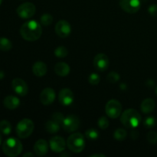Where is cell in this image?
<instances>
[{
	"label": "cell",
	"mask_w": 157,
	"mask_h": 157,
	"mask_svg": "<svg viewBox=\"0 0 157 157\" xmlns=\"http://www.w3.org/2000/svg\"><path fill=\"white\" fill-rule=\"evenodd\" d=\"M12 87L14 91L21 97H25L29 92V87L24 80L16 78L12 82Z\"/></svg>",
	"instance_id": "cell-12"
},
{
	"label": "cell",
	"mask_w": 157,
	"mask_h": 157,
	"mask_svg": "<svg viewBox=\"0 0 157 157\" xmlns=\"http://www.w3.org/2000/svg\"><path fill=\"white\" fill-rule=\"evenodd\" d=\"M141 116L137 110L127 109L121 114V121L124 127L127 128H136L141 122Z\"/></svg>",
	"instance_id": "cell-2"
},
{
	"label": "cell",
	"mask_w": 157,
	"mask_h": 157,
	"mask_svg": "<svg viewBox=\"0 0 157 157\" xmlns=\"http://www.w3.org/2000/svg\"><path fill=\"white\" fill-rule=\"evenodd\" d=\"M98 125L101 130H106L108 128L109 125H110V122H109L108 119L106 117H101L98 121Z\"/></svg>",
	"instance_id": "cell-29"
},
{
	"label": "cell",
	"mask_w": 157,
	"mask_h": 157,
	"mask_svg": "<svg viewBox=\"0 0 157 157\" xmlns=\"http://www.w3.org/2000/svg\"><path fill=\"white\" fill-rule=\"evenodd\" d=\"M32 71L37 77H43L48 71V67L45 63L42 61H37L32 67Z\"/></svg>",
	"instance_id": "cell-18"
},
{
	"label": "cell",
	"mask_w": 157,
	"mask_h": 157,
	"mask_svg": "<svg viewBox=\"0 0 157 157\" xmlns=\"http://www.w3.org/2000/svg\"><path fill=\"white\" fill-rule=\"evenodd\" d=\"M146 84H147V87L151 88V87H154V81H153V80H148V81H147V83H146Z\"/></svg>",
	"instance_id": "cell-35"
},
{
	"label": "cell",
	"mask_w": 157,
	"mask_h": 157,
	"mask_svg": "<svg viewBox=\"0 0 157 157\" xmlns=\"http://www.w3.org/2000/svg\"><path fill=\"white\" fill-rule=\"evenodd\" d=\"M55 32L60 38H65L70 35L71 32V27L69 22L66 20H60L55 25Z\"/></svg>",
	"instance_id": "cell-11"
},
{
	"label": "cell",
	"mask_w": 157,
	"mask_h": 157,
	"mask_svg": "<svg viewBox=\"0 0 157 157\" xmlns=\"http://www.w3.org/2000/svg\"><path fill=\"white\" fill-rule=\"evenodd\" d=\"M52 119L54 120L55 121H56L57 123H58L60 125H61L64 120V115L61 113H60V112H56V113H53V115H52Z\"/></svg>",
	"instance_id": "cell-33"
},
{
	"label": "cell",
	"mask_w": 157,
	"mask_h": 157,
	"mask_svg": "<svg viewBox=\"0 0 157 157\" xmlns=\"http://www.w3.org/2000/svg\"><path fill=\"white\" fill-rule=\"evenodd\" d=\"M110 64L109 58L105 54H98L94 58V66L98 71L103 72L107 70Z\"/></svg>",
	"instance_id": "cell-10"
},
{
	"label": "cell",
	"mask_w": 157,
	"mask_h": 157,
	"mask_svg": "<svg viewBox=\"0 0 157 157\" xmlns=\"http://www.w3.org/2000/svg\"><path fill=\"white\" fill-rule=\"evenodd\" d=\"M34 151L38 156H43L47 154L48 151V144L45 140L40 139L34 146Z\"/></svg>",
	"instance_id": "cell-16"
},
{
	"label": "cell",
	"mask_w": 157,
	"mask_h": 157,
	"mask_svg": "<svg viewBox=\"0 0 157 157\" xmlns=\"http://www.w3.org/2000/svg\"><path fill=\"white\" fill-rule=\"evenodd\" d=\"M155 91H156V94H157V86H156V90H155Z\"/></svg>",
	"instance_id": "cell-43"
},
{
	"label": "cell",
	"mask_w": 157,
	"mask_h": 157,
	"mask_svg": "<svg viewBox=\"0 0 157 157\" xmlns=\"http://www.w3.org/2000/svg\"><path fill=\"white\" fill-rule=\"evenodd\" d=\"M0 132L5 135L10 134L12 132V124L9 121L3 120L0 122Z\"/></svg>",
	"instance_id": "cell-22"
},
{
	"label": "cell",
	"mask_w": 157,
	"mask_h": 157,
	"mask_svg": "<svg viewBox=\"0 0 157 157\" xmlns=\"http://www.w3.org/2000/svg\"><path fill=\"white\" fill-rule=\"evenodd\" d=\"M1 143H2V135H1V133H0V145H1Z\"/></svg>",
	"instance_id": "cell-42"
},
{
	"label": "cell",
	"mask_w": 157,
	"mask_h": 157,
	"mask_svg": "<svg viewBox=\"0 0 157 157\" xmlns=\"http://www.w3.org/2000/svg\"><path fill=\"white\" fill-rule=\"evenodd\" d=\"M122 104L119 101L115 99L110 100L107 103L105 107V111L107 116L112 119L119 117L122 113Z\"/></svg>",
	"instance_id": "cell-6"
},
{
	"label": "cell",
	"mask_w": 157,
	"mask_h": 157,
	"mask_svg": "<svg viewBox=\"0 0 157 157\" xmlns=\"http://www.w3.org/2000/svg\"><path fill=\"white\" fill-rule=\"evenodd\" d=\"M147 139L148 142L151 144H156L157 143V133L155 131L150 132L147 134Z\"/></svg>",
	"instance_id": "cell-32"
},
{
	"label": "cell",
	"mask_w": 157,
	"mask_h": 157,
	"mask_svg": "<svg viewBox=\"0 0 157 157\" xmlns=\"http://www.w3.org/2000/svg\"><path fill=\"white\" fill-rule=\"evenodd\" d=\"M58 101L63 106H69L74 101V94L69 88H63L58 94Z\"/></svg>",
	"instance_id": "cell-15"
},
{
	"label": "cell",
	"mask_w": 157,
	"mask_h": 157,
	"mask_svg": "<svg viewBox=\"0 0 157 157\" xmlns=\"http://www.w3.org/2000/svg\"><path fill=\"white\" fill-rule=\"evenodd\" d=\"M35 125L30 119H22L18 123L16 126V133L21 139H25L31 136L33 133Z\"/></svg>",
	"instance_id": "cell-5"
},
{
	"label": "cell",
	"mask_w": 157,
	"mask_h": 157,
	"mask_svg": "<svg viewBox=\"0 0 157 157\" xmlns=\"http://www.w3.org/2000/svg\"><path fill=\"white\" fill-rule=\"evenodd\" d=\"M155 101L151 98H147L143 101L141 103L140 109L143 113H150L152 111H153L155 108Z\"/></svg>",
	"instance_id": "cell-20"
},
{
	"label": "cell",
	"mask_w": 157,
	"mask_h": 157,
	"mask_svg": "<svg viewBox=\"0 0 157 157\" xmlns=\"http://www.w3.org/2000/svg\"><path fill=\"white\" fill-rule=\"evenodd\" d=\"M120 87H121V88L122 89V90H126V88H127V85H126L125 84H124V83H123L122 84H121V86H120Z\"/></svg>",
	"instance_id": "cell-40"
},
{
	"label": "cell",
	"mask_w": 157,
	"mask_h": 157,
	"mask_svg": "<svg viewBox=\"0 0 157 157\" xmlns=\"http://www.w3.org/2000/svg\"><path fill=\"white\" fill-rule=\"evenodd\" d=\"M107 79L110 83L114 84V83H117L120 80V75L117 72L112 71L107 75Z\"/></svg>",
	"instance_id": "cell-30"
},
{
	"label": "cell",
	"mask_w": 157,
	"mask_h": 157,
	"mask_svg": "<svg viewBox=\"0 0 157 157\" xmlns=\"http://www.w3.org/2000/svg\"><path fill=\"white\" fill-rule=\"evenodd\" d=\"M67 146L69 150L73 153H81L85 147L84 136L80 133H73L67 138Z\"/></svg>",
	"instance_id": "cell-4"
},
{
	"label": "cell",
	"mask_w": 157,
	"mask_h": 157,
	"mask_svg": "<svg viewBox=\"0 0 157 157\" xmlns=\"http://www.w3.org/2000/svg\"><path fill=\"white\" fill-rule=\"evenodd\" d=\"M53 21V17L52 15L48 13H45L44 15H41V18H40V22L41 25L44 26L50 25Z\"/></svg>",
	"instance_id": "cell-27"
},
{
	"label": "cell",
	"mask_w": 157,
	"mask_h": 157,
	"mask_svg": "<svg viewBox=\"0 0 157 157\" xmlns=\"http://www.w3.org/2000/svg\"><path fill=\"white\" fill-rule=\"evenodd\" d=\"M120 6L127 13L134 14L140 10L141 3L140 0H121Z\"/></svg>",
	"instance_id": "cell-9"
},
{
	"label": "cell",
	"mask_w": 157,
	"mask_h": 157,
	"mask_svg": "<svg viewBox=\"0 0 157 157\" xmlns=\"http://www.w3.org/2000/svg\"><path fill=\"white\" fill-rule=\"evenodd\" d=\"M12 48V43L8 38L2 37L0 38V50L2 52H8Z\"/></svg>",
	"instance_id": "cell-23"
},
{
	"label": "cell",
	"mask_w": 157,
	"mask_h": 157,
	"mask_svg": "<svg viewBox=\"0 0 157 157\" xmlns=\"http://www.w3.org/2000/svg\"><path fill=\"white\" fill-rule=\"evenodd\" d=\"M85 136L87 139L91 140H96L99 137V133L97 130L94 128L88 129L85 132Z\"/></svg>",
	"instance_id": "cell-26"
},
{
	"label": "cell",
	"mask_w": 157,
	"mask_h": 157,
	"mask_svg": "<svg viewBox=\"0 0 157 157\" xmlns=\"http://www.w3.org/2000/svg\"><path fill=\"white\" fill-rule=\"evenodd\" d=\"M3 104L9 110H15L19 106L20 101L17 97L13 95H9L6 97L3 101Z\"/></svg>",
	"instance_id": "cell-17"
},
{
	"label": "cell",
	"mask_w": 157,
	"mask_h": 157,
	"mask_svg": "<svg viewBox=\"0 0 157 157\" xmlns=\"http://www.w3.org/2000/svg\"><path fill=\"white\" fill-rule=\"evenodd\" d=\"M21 36L28 41H35L39 39L42 34L41 26L38 21H28L25 22L20 29Z\"/></svg>",
	"instance_id": "cell-1"
},
{
	"label": "cell",
	"mask_w": 157,
	"mask_h": 157,
	"mask_svg": "<svg viewBox=\"0 0 157 157\" xmlns=\"http://www.w3.org/2000/svg\"><path fill=\"white\" fill-rule=\"evenodd\" d=\"M54 53H55V56L58 57V58H63L67 56V55H68V50L64 46H59V47H58L55 49Z\"/></svg>",
	"instance_id": "cell-25"
},
{
	"label": "cell",
	"mask_w": 157,
	"mask_h": 157,
	"mask_svg": "<svg viewBox=\"0 0 157 157\" xmlns=\"http://www.w3.org/2000/svg\"><path fill=\"white\" fill-rule=\"evenodd\" d=\"M148 12L150 13V15H152V16H157V5H151V6L148 8Z\"/></svg>",
	"instance_id": "cell-34"
},
{
	"label": "cell",
	"mask_w": 157,
	"mask_h": 157,
	"mask_svg": "<svg viewBox=\"0 0 157 157\" xmlns=\"http://www.w3.org/2000/svg\"><path fill=\"white\" fill-rule=\"evenodd\" d=\"M49 146H50V148L52 151L55 152V153H59L64 151L67 144H66L64 138L59 136H54L50 140Z\"/></svg>",
	"instance_id": "cell-13"
},
{
	"label": "cell",
	"mask_w": 157,
	"mask_h": 157,
	"mask_svg": "<svg viewBox=\"0 0 157 157\" xmlns=\"http://www.w3.org/2000/svg\"><path fill=\"white\" fill-rule=\"evenodd\" d=\"M100 81H101V78L96 73L91 74V75H90V76L88 78L89 83L90 84H92V85H98L100 83Z\"/></svg>",
	"instance_id": "cell-31"
},
{
	"label": "cell",
	"mask_w": 157,
	"mask_h": 157,
	"mask_svg": "<svg viewBox=\"0 0 157 157\" xmlns=\"http://www.w3.org/2000/svg\"><path fill=\"white\" fill-rule=\"evenodd\" d=\"M90 157H105L106 156L104 154H99V153H95V154H92L90 156H89Z\"/></svg>",
	"instance_id": "cell-37"
},
{
	"label": "cell",
	"mask_w": 157,
	"mask_h": 157,
	"mask_svg": "<svg viewBox=\"0 0 157 157\" xmlns=\"http://www.w3.org/2000/svg\"><path fill=\"white\" fill-rule=\"evenodd\" d=\"M139 136V133H138L137 131H132L131 132V137L132 139L136 140Z\"/></svg>",
	"instance_id": "cell-36"
},
{
	"label": "cell",
	"mask_w": 157,
	"mask_h": 157,
	"mask_svg": "<svg viewBox=\"0 0 157 157\" xmlns=\"http://www.w3.org/2000/svg\"><path fill=\"white\" fill-rule=\"evenodd\" d=\"M156 119H155L154 117H146L145 120H144V125L146 128H153V127H154L155 126H156Z\"/></svg>",
	"instance_id": "cell-28"
},
{
	"label": "cell",
	"mask_w": 157,
	"mask_h": 157,
	"mask_svg": "<svg viewBox=\"0 0 157 157\" xmlns=\"http://www.w3.org/2000/svg\"><path fill=\"white\" fill-rule=\"evenodd\" d=\"M5 77V73L3 71H0V80L3 79Z\"/></svg>",
	"instance_id": "cell-39"
},
{
	"label": "cell",
	"mask_w": 157,
	"mask_h": 157,
	"mask_svg": "<svg viewBox=\"0 0 157 157\" xmlns=\"http://www.w3.org/2000/svg\"><path fill=\"white\" fill-rule=\"evenodd\" d=\"M70 67L65 62H58L55 65V72L60 77H66L70 73Z\"/></svg>",
	"instance_id": "cell-19"
},
{
	"label": "cell",
	"mask_w": 157,
	"mask_h": 157,
	"mask_svg": "<svg viewBox=\"0 0 157 157\" xmlns=\"http://www.w3.org/2000/svg\"><path fill=\"white\" fill-rule=\"evenodd\" d=\"M2 0H0V5L2 4Z\"/></svg>",
	"instance_id": "cell-44"
},
{
	"label": "cell",
	"mask_w": 157,
	"mask_h": 157,
	"mask_svg": "<svg viewBox=\"0 0 157 157\" xmlns=\"http://www.w3.org/2000/svg\"><path fill=\"white\" fill-rule=\"evenodd\" d=\"M27 156L33 157L34 154H33V153H25L24 155H23V157H27Z\"/></svg>",
	"instance_id": "cell-38"
},
{
	"label": "cell",
	"mask_w": 157,
	"mask_h": 157,
	"mask_svg": "<svg viewBox=\"0 0 157 157\" xmlns=\"http://www.w3.org/2000/svg\"><path fill=\"white\" fill-rule=\"evenodd\" d=\"M55 91L51 87H46L41 92L39 96L40 101L44 105H50L55 99Z\"/></svg>",
	"instance_id": "cell-14"
},
{
	"label": "cell",
	"mask_w": 157,
	"mask_h": 157,
	"mask_svg": "<svg viewBox=\"0 0 157 157\" xmlns=\"http://www.w3.org/2000/svg\"><path fill=\"white\" fill-rule=\"evenodd\" d=\"M61 126H62V128L66 132L72 133V132L76 131L79 128L80 120L75 115H68L67 117H64V120L63 121Z\"/></svg>",
	"instance_id": "cell-8"
},
{
	"label": "cell",
	"mask_w": 157,
	"mask_h": 157,
	"mask_svg": "<svg viewBox=\"0 0 157 157\" xmlns=\"http://www.w3.org/2000/svg\"><path fill=\"white\" fill-rule=\"evenodd\" d=\"M127 136V133L124 129L119 128L117 130H115L114 133H113V137L116 140L118 141H123L126 139Z\"/></svg>",
	"instance_id": "cell-24"
},
{
	"label": "cell",
	"mask_w": 157,
	"mask_h": 157,
	"mask_svg": "<svg viewBox=\"0 0 157 157\" xmlns=\"http://www.w3.org/2000/svg\"><path fill=\"white\" fill-rule=\"evenodd\" d=\"M22 144L21 141L16 138L11 137L4 141L2 144V151L6 156L15 157L22 151Z\"/></svg>",
	"instance_id": "cell-3"
},
{
	"label": "cell",
	"mask_w": 157,
	"mask_h": 157,
	"mask_svg": "<svg viewBox=\"0 0 157 157\" xmlns=\"http://www.w3.org/2000/svg\"><path fill=\"white\" fill-rule=\"evenodd\" d=\"M70 156V154L69 153H62V154H61V156Z\"/></svg>",
	"instance_id": "cell-41"
},
{
	"label": "cell",
	"mask_w": 157,
	"mask_h": 157,
	"mask_svg": "<svg viewBox=\"0 0 157 157\" xmlns=\"http://www.w3.org/2000/svg\"><path fill=\"white\" fill-rule=\"evenodd\" d=\"M36 12V7L32 2H25L21 4L16 9V12L20 18L28 19L33 16Z\"/></svg>",
	"instance_id": "cell-7"
},
{
	"label": "cell",
	"mask_w": 157,
	"mask_h": 157,
	"mask_svg": "<svg viewBox=\"0 0 157 157\" xmlns=\"http://www.w3.org/2000/svg\"><path fill=\"white\" fill-rule=\"evenodd\" d=\"M45 130L48 133L53 134L56 133L59 131L60 130V124L55 121L54 120H50L48 121L45 124Z\"/></svg>",
	"instance_id": "cell-21"
}]
</instances>
